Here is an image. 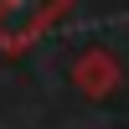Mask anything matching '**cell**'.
Segmentation results:
<instances>
[]
</instances>
